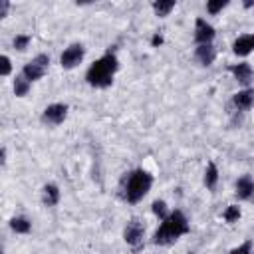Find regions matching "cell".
<instances>
[{"instance_id": "obj_14", "label": "cell", "mask_w": 254, "mask_h": 254, "mask_svg": "<svg viewBox=\"0 0 254 254\" xmlns=\"http://www.w3.org/2000/svg\"><path fill=\"white\" fill-rule=\"evenodd\" d=\"M58 200H60V189H58V185H54V183L46 185L42 189V202L46 206H56Z\"/></svg>"}, {"instance_id": "obj_12", "label": "cell", "mask_w": 254, "mask_h": 254, "mask_svg": "<svg viewBox=\"0 0 254 254\" xmlns=\"http://www.w3.org/2000/svg\"><path fill=\"white\" fill-rule=\"evenodd\" d=\"M236 196L240 198V200H248V198H252V194H254V179L250 177V175H242L238 181H236Z\"/></svg>"}, {"instance_id": "obj_24", "label": "cell", "mask_w": 254, "mask_h": 254, "mask_svg": "<svg viewBox=\"0 0 254 254\" xmlns=\"http://www.w3.org/2000/svg\"><path fill=\"white\" fill-rule=\"evenodd\" d=\"M0 62H2V69H0V73H2V75H8V73L12 71V62H10V58H8V56H2Z\"/></svg>"}, {"instance_id": "obj_5", "label": "cell", "mask_w": 254, "mask_h": 254, "mask_svg": "<svg viewBox=\"0 0 254 254\" xmlns=\"http://www.w3.org/2000/svg\"><path fill=\"white\" fill-rule=\"evenodd\" d=\"M143 238H145V224L139 218H131L123 228V240L137 252L143 246Z\"/></svg>"}, {"instance_id": "obj_4", "label": "cell", "mask_w": 254, "mask_h": 254, "mask_svg": "<svg viewBox=\"0 0 254 254\" xmlns=\"http://www.w3.org/2000/svg\"><path fill=\"white\" fill-rule=\"evenodd\" d=\"M48 65H50V56L48 54H38L36 58H32L24 67H22V75L32 83V81H38L46 75L48 71Z\"/></svg>"}, {"instance_id": "obj_13", "label": "cell", "mask_w": 254, "mask_h": 254, "mask_svg": "<svg viewBox=\"0 0 254 254\" xmlns=\"http://www.w3.org/2000/svg\"><path fill=\"white\" fill-rule=\"evenodd\" d=\"M194 58H196V62H198L200 65H210V64L214 62V58H216V50H214L212 44L196 46V50H194Z\"/></svg>"}, {"instance_id": "obj_15", "label": "cell", "mask_w": 254, "mask_h": 254, "mask_svg": "<svg viewBox=\"0 0 254 254\" xmlns=\"http://www.w3.org/2000/svg\"><path fill=\"white\" fill-rule=\"evenodd\" d=\"M216 183H218V167L214 165V161H210L204 171V187L212 190L216 187Z\"/></svg>"}, {"instance_id": "obj_16", "label": "cell", "mask_w": 254, "mask_h": 254, "mask_svg": "<svg viewBox=\"0 0 254 254\" xmlns=\"http://www.w3.org/2000/svg\"><path fill=\"white\" fill-rule=\"evenodd\" d=\"M10 228H12L14 232H18V234H28L30 228H32V222H30L26 216H14V218L10 220Z\"/></svg>"}, {"instance_id": "obj_3", "label": "cell", "mask_w": 254, "mask_h": 254, "mask_svg": "<svg viewBox=\"0 0 254 254\" xmlns=\"http://www.w3.org/2000/svg\"><path fill=\"white\" fill-rule=\"evenodd\" d=\"M151 185H153V175L149 171L133 169L131 173L125 175V179L121 183V196H123V200L135 204L151 190Z\"/></svg>"}, {"instance_id": "obj_1", "label": "cell", "mask_w": 254, "mask_h": 254, "mask_svg": "<svg viewBox=\"0 0 254 254\" xmlns=\"http://www.w3.org/2000/svg\"><path fill=\"white\" fill-rule=\"evenodd\" d=\"M189 230H190L189 218L185 216L183 210L175 208L173 212H169V216L165 220H161L159 228L153 234V244H157V246H169V244L177 242L181 236H185Z\"/></svg>"}, {"instance_id": "obj_17", "label": "cell", "mask_w": 254, "mask_h": 254, "mask_svg": "<svg viewBox=\"0 0 254 254\" xmlns=\"http://www.w3.org/2000/svg\"><path fill=\"white\" fill-rule=\"evenodd\" d=\"M28 91H30V81L22 73L16 75V79H14V95L16 97H24Z\"/></svg>"}, {"instance_id": "obj_2", "label": "cell", "mask_w": 254, "mask_h": 254, "mask_svg": "<svg viewBox=\"0 0 254 254\" xmlns=\"http://www.w3.org/2000/svg\"><path fill=\"white\" fill-rule=\"evenodd\" d=\"M119 67V62H117V56L115 52H105L99 60H95L89 69L85 71V81L91 85V87H97V89H105L113 83V77H115V71Z\"/></svg>"}, {"instance_id": "obj_25", "label": "cell", "mask_w": 254, "mask_h": 254, "mask_svg": "<svg viewBox=\"0 0 254 254\" xmlns=\"http://www.w3.org/2000/svg\"><path fill=\"white\" fill-rule=\"evenodd\" d=\"M161 44H163V36H161V34H155V36L151 38V46L157 48V46H161Z\"/></svg>"}, {"instance_id": "obj_27", "label": "cell", "mask_w": 254, "mask_h": 254, "mask_svg": "<svg viewBox=\"0 0 254 254\" xmlns=\"http://www.w3.org/2000/svg\"><path fill=\"white\" fill-rule=\"evenodd\" d=\"M244 6L246 8H254V2H244Z\"/></svg>"}, {"instance_id": "obj_9", "label": "cell", "mask_w": 254, "mask_h": 254, "mask_svg": "<svg viewBox=\"0 0 254 254\" xmlns=\"http://www.w3.org/2000/svg\"><path fill=\"white\" fill-rule=\"evenodd\" d=\"M228 71H230V73L236 77V81H238V83H242V85H248V83L252 81V75H254L252 65H250L248 62L232 64V65H228Z\"/></svg>"}, {"instance_id": "obj_19", "label": "cell", "mask_w": 254, "mask_h": 254, "mask_svg": "<svg viewBox=\"0 0 254 254\" xmlns=\"http://www.w3.org/2000/svg\"><path fill=\"white\" fill-rule=\"evenodd\" d=\"M151 210H153V214H155L159 220H165V218L169 216V210H167V202H165V200H155V202L151 204Z\"/></svg>"}, {"instance_id": "obj_8", "label": "cell", "mask_w": 254, "mask_h": 254, "mask_svg": "<svg viewBox=\"0 0 254 254\" xmlns=\"http://www.w3.org/2000/svg\"><path fill=\"white\" fill-rule=\"evenodd\" d=\"M214 36H216V32H214V28L204 20V18H196L194 20V42H196V46H202V44H212V40H214Z\"/></svg>"}, {"instance_id": "obj_26", "label": "cell", "mask_w": 254, "mask_h": 254, "mask_svg": "<svg viewBox=\"0 0 254 254\" xmlns=\"http://www.w3.org/2000/svg\"><path fill=\"white\" fill-rule=\"evenodd\" d=\"M8 2L6 0H2V4H0V16H6V12H8Z\"/></svg>"}, {"instance_id": "obj_21", "label": "cell", "mask_w": 254, "mask_h": 254, "mask_svg": "<svg viewBox=\"0 0 254 254\" xmlns=\"http://www.w3.org/2000/svg\"><path fill=\"white\" fill-rule=\"evenodd\" d=\"M30 42H32V36H28V34H18V36L14 38V48H16L18 52H24Z\"/></svg>"}, {"instance_id": "obj_18", "label": "cell", "mask_w": 254, "mask_h": 254, "mask_svg": "<svg viewBox=\"0 0 254 254\" xmlns=\"http://www.w3.org/2000/svg\"><path fill=\"white\" fill-rule=\"evenodd\" d=\"M173 8H175V2H173V0H159V2H153V10H155V14L161 16V18L169 16V12H171Z\"/></svg>"}, {"instance_id": "obj_11", "label": "cell", "mask_w": 254, "mask_h": 254, "mask_svg": "<svg viewBox=\"0 0 254 254\" xmlns=\"http://www.w3.org/2000/svg\"><path fill=\"white\" fill-rule=\"evenodd\" d=\"M232 105L238 111H248L254 105V89L252 87H244L238 93H234L232 95Z\"/></svg>"}, {"instance_id": "obj_7", "label": "cell", "mask_w": 254, "mask_h": 254, "mask_svg": "<svg viewBox=\"0 0 254 254\" xmlns=\"http://www.w3.org/2000/svg\"><path fill=\"white\" fill-rule=\"evenodd\" d=\"M65 117H67V105L65 103H52V105H48L44 109L42 123L56 127V125H62L65 121Z\"/></svg>"}, {"instance_id": "obj_23", "label": "cell", "mask_w": 254, "mask_h": 254, "mask_svg": "<svg viewBox=\"0 0 254 254\" xmlns=\"http://www.w3.org/2000/svg\"><path fill=\"white\" fill-rule=\"evenodd\" d=\"M226 0H218V2H206V10L208 14H218L222 8H226Z\"/></svg>"}, {"instance_id": "obj_20", "label": "cell", "mask_w": 254, "mask_h": 254, "mask_svg": "<svg viewBox=\"0 0 254 254\" xmlns=\"http://www.w3.org/2000/svg\"><path fill=\"white\" fill-rule=\"evenodd\" d=\"M222 218H224L228 224H234V222L240 218V206H238V204H230V206L222 212Z\"/></svg>"}, {"instance_id": "obj_10", "label": "cell", "mask_w": 254, "mask_h": 254, "mask_svg": "<svg viewBox=\"0 0 254 254\" xmlns=\"http://www.w3.org/2000/svg\"><path fill=\"white\" fill-rule=\"evenodd\" d=\"M232 52L240 58H246L254 52V34H242L232 42Z\"/></svg>"}, {"instance_id": "obj_22", "label": "cell", "mask_w": 254, "mask_h": 254, "mask_svg": "<svg viewBox=\"0 0 254 254\" xmlns=\"http://www.w3.org/2000/svg\"><path fill=\"white\" fill-rule=\"evenodd\" d=\"M228 254H252V240H244L242 244L234 246Z\"/></svg>"}, {"instance_id": "obj_6", "label": "cell", "mask_w": 254, "mask_h": 254, "mask_svg": "<svg viewBox=\"0 0 254 254\" xmlns=\"http://www.w3.org/2000/svg\"><path fill=\"white\" fill-rule=\"evenodd\" d=\"M83 56H85L83 44H71V46H67V48L64 50V54L60 56V64H62L64 69H71V67H75V65L81 64Z\"/></svg>"}]
</instances>
